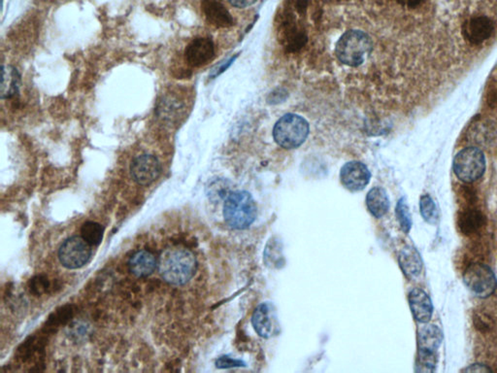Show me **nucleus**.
<instances>
[{
  "label": "nucleus",
  "mask_w": 497,
  "mask_h": 373,
  "mask_svg": "<svg viewBox=\"0 0 497 373\" xmlns=\"http://www.w3.org/2000/svg\"><path fill=\"white\" fill-rule=\"evenodd\" d=\"M157 267L160 276L166 282L183 286L194 278L197 269L194 253L184 247L167 248L160 255Z\"/></svg>",
  "instance_id": "nucleus-1"
},
{
  "label": "nucleus",
  "mask_w": 497,
  "mask_h": 373,
  "mask_svg": "<svg viewBox=\"0 0 497 373\" xmlns=\"http://www.w3.org/2000/svg\"><path fill=\"white\" fill-rule=\"evenodd\" d=\"M373 48L371 37L360 30H348L339 38L335 55L339 62L349 67H359L366 62Z\"/></svg>",
  "instance_id": "nucleus-2"
},
{
  "label": "nucleus",
  "mask_w": 497,
  "mask_h": 373,
  "mask_svg": "<svg viewBox=\"0 0 497 373\" xmlns=\"http://www.w3.org/2000/svg\"><path fill=\"white\" fill-rule=\"evenodd\" d=\"M256 216L258 208L251 194L245 191L228 194L223 204V218L232 229H248L256 221Z\"/></svg>",
  "instance_id": "nucleus-3"
},
{
  "label": "nucleus",
  "mask_w": 497,
  "mask_h": 373,
  "mask_svg": "<svg viewBox=\"0 0 497 373\" xmlns=\"http://www.w3.org/2000/svg\"><path fill=\"white\" fill-rule=\"evenodd\" d=\"M309 131V124L303 117L289 113L281 117L275 124L273 137L280 147L287 150L296 149L306 142Z\"/></svg>",
  "instance_id": "nucleus-4"
},
{
  "label": "nucleus",
  "mask_w": 497,
  "mask_h": 373,
  "mask_svg": "<svg viewBox=\"0 0 497 373\" xmlns=\"http://www.w3.org/2000/svg\"><path fill=\"white\" fill-rule=\"evenodd\" d=\"M453 168L454 174L461 181L470 184L484 175L486 158L482 150L478 148H464L454 157Z\"/></svg>",
  "instance_id": "nucleus-5"
},
{
  "label": "nucleus",
  "mask_w": 497,
  "mask_h": 373,
  "mask_svg": "<svg viewBox=\"0 0 497 373\" xmlns=\"http://www.w3.org/2000/svg\"><path fill=\"white\" fill-rule=\"evenodd\" d=\"M466 287L481 299L491 297L497 288L496 274L487 264L475 262L466 269L463 274Z\"/></svg>",
  "instance_id": "nucleus-6"
},
{
  "label": "nucleus",
  "mask_w": 497,
  "mask_h": 373,
  "mask_svg": "<svg viewBox=\"0 0 497 373\" xmlns=\"http://www.w3.org/2000/svg\"><path fill=\"white\" fill-rule=\"evenodd\" d=\"M91 256V245L82 236H72L67 239L58 250L60 264L68 269L84 267L88 264Z\"/></svg>",
  "instance_id": "nucleus-7"
},
{
  "label": "nucleus",
  "mask_w": 497,
  "mask_h": 373,
  "mask_svg": "<svg viewBox=\"0 0 497 373\" xmlns=\"http://www.w3.org/2000/svg\"><path fill=\"white\" fill-rule=\"evenodd\" d=\"M215 43L209 37H195L188 42L184 51L186 65L190 68H199L208 65L215 58Z\"/></svg>",
  "instance_id": "nucleus-8"
},
{
  "label": "nucleus",
  "mask_w": 497,
  "mask_h": 373,
  "mask_svg": "<svg viewBox=\"0 0 497 373\" xmlns=\"http://www.w3.org/2000/svg\"><path fill=\"white\" fill-rule=\"evenodd\" d=\"M162 172V164L154 155L141 154L131 164V174L141 186H148L157 179Z\"/></svg>",
  "instance_id": "nucleus-9"
},
{
  "label": "nucleus",
  "mask_w": 497,
  "mask_h": 373,
  "mask_svg": "<svg viewBox=\"0 0 497 373\" xmlns=\"http://www.w3.org/2000/svg\"><path fill=\"white\" fill-rule=\"evenodd\" d=\"M371 179V171L364 163L360 161H350L344 164L341 168V183L349 191H362L369 184Z\"/></svg>",
  "instance_id": "nucleus-10"
},
{
  "label": "nucleus",
  "mask_w": 497,
  "mask_h": 373,
  "mask_svg": "<svg viewBox=\"0 0 497 373\" xmlns=\"http://www.w3.org/2000/svg\"><path fill=\"white\" fill-rule=\"evenodd\" d=\"M494 23L487 16H475L466 20L463 25L464 38L473 45H480L492 36Z\"/></svg>",
  "instance_id": "nucleus-11"
},
{
  "label": "nucleus",
  "mask_w": 497,
  "mask_h": 373,
  "mask_svg": "<svg viewBox=\"0 0 497 373\" xmlns=\"http://www.w3.org/2000/svg\"><path fill=\"white\" fill-rule=\"evenodd\" d=\"M201 10L205 20L219 29H227L234 23L223 0H201Z\"/></svg>",
  "instance_id": "nucleus-12"
},
{
  "label": "nucleus",
  "mask_w": 497,
  "mask_h": 373,
  "mask_svg": "<svg viewBox=\"0 0 497 373\" xmlns=\"http://www.w3.org/2000/svg\"><path fill=\"white\" fill-rule=\"evenodd\" d=\"M185 100L177 93H169L162 96L157 108V114L160 119L164 120L168 124H173L178 122L186 114Z\"/></svg>",
  "instance_id": "nucleus-13"
},
{
  "label": "nucleus",
  "mask_w": 497,
  "mask_h": 373,
  "mask_svg": "<svg viewBox=\"0 0 497 373\" xmlns=\"http://www.w3.org/2000/svg\"><path fill=\"white\" fill-rule=\"evenodd\" d=\"M409 304L414 318L418 322H430L433 313L432 302L421 289H414L409 294Z\"/></svg>",
  "instance_id": "nucleus-14"
},
{
  "label": "nucleus",
  "mask_w": 497,
  "mask_h": 373,
  "mask_svg": "<svg viewBox=\"0 0 497 373\" xmlns=\"http://www.w3.org/2000/svg\"><path fill=\"white\" fill-rule=\"evenodd\" d=\"M273 310L269 304H261L254 309L252 324L256 334L263 339H269L274 332Z\"/></svg>",
  "instance_id": "nucleus-15"
},
{
  "label": "nucleus",
  "mask_w": 497,
  "mask_h": 373,
  "mask_svg": "<svg viewBox=\"0 0 497 373\" xmlns=\"http://www.w3.org/2000/svg\"><path fill=\"white\" fill-rule=\"evenodd\" d=\"M157 267L155 256L148 251H138L129 260V269L136 278L150 276Z\"/></svg>",
  "instance_id": "nucleus-16"
},
{
  "label": "nucleus",
  "mask_w": 497,
  "mask_h": 373,
  "mask_svg": "<svg viewBox=\"0 0 497 373\" xmlns=\"http://www.w3.org/2000/svg\"><path fill=\"white\" fill-rule=\"evenodd\" d=\"M486 225V217L481 211L466 208L461 211L458 217L459 231L464 236H472Z\"/></svg>",
  "instance_id": "nucleus-17"
},
{
  "label": "nucleus",
  "mask_w": 497,
  "mask_h": 373,
  "mask_svg": "<svg viewBox=\"0 0 497 373\" xmlns=\"http://www.w3.org/2000/svg\"><path fill=\"white\" fill-rule=\"evenodd\" d=\"M399 266L407 278L414 279L420 275L423 269V260L420 253L412 246H406L400 252Z\"/></svg>",
  "instance_id": "nucleus-18"
},
{
  "label": "nucleus",
  "mask_w": 497,
  "mask_h": 373,
  "mask_svg": "<svg viewBox=\"0 0 497 373\" xmlns=\"http://www.w3.org/2000/svg\"><path fill=\"white\" fill-rule=\"evenodd\" d=\"M443 341V332L437 326L426 325L419 330V351L437 353Z\"/></svg>",
  "instance_id": "nucleus-19"
},
{
  "label": "nucleus",
  "mask_w": 497,
  "mask_h": 373,
  "mask_svg": "<svg viewBox=\"0 0 497 373\" xmlns=\"http://www.w3.org/2000/svg\"><path fill=\"white\" fill-rule=\"evenodd\" d=\"M366 205L369 212L375 218L383 217L390 210V199L385 189L374 187L366 196Z\"/></svg>",
  "instance_id": "nucleus-20"
},
{
  "label": "nucleus",
  "mask_w": 497,
  "mask_h": 373,
  "mask_svg": "<svg viewBox=\"0 0 497 373\" xmlns=\"http://www.w3.org/2000/svg\"><path fill=\"white\" fill-rule=\"evenodd\" d=\"M1 98L2 100L11 98L19 93L20 89L21 76L17 69L10 67H3L2 75Z\"/></svg>",
  "instance_id": "nucleus-21"
},
{
  "label": "nucleus",
  "mask_w": 497,
  "mask_h": 373,
  "mask_svg": "<svg viewBox=\"0 0 497 373\" xmlns=\"http://www.w3.org/2000/svg\"><path fill=\"white\" fill-rule=\"evenodd\" d=\"M103 227L96 222H86L81 227V236L91 246L98 245L102 241Z\"/></svg>",
  "instance_id": "nucleus-22"
},
{
  "label": "nucleus",
  "mask_w": 497,
  "mask_h": 373,
  "mask_svg": "<svg viewBox=\"0 0 497 373\" xmlns=\"http://www.w3.org/2000/svg\"><path fill=\"white\" fill-rule=\"evenodd\" d=\"M421 214L423 220L428 224H437L438 221V211L434 201L428 194L421 196L420 201Z\"/></svg>",
  "instance_id": "nucleus-23"
},
{
  "label": "nucleus",
  "mask_w": 497,
  "mask_h": 373,
  "mask_svg": "<svg viewBox=\"0 0 497 373\" xmlns=\"http://www.w3.org/2000/svg\"><path fill=\"white\" fill-rule=\"evenodd\" d=\"M395 214L399 226L405 234H408L412 227V216L410 213L409 206L407 204L406 199L402 198L398 201Z\"/></svg>",
  "instance_id": "nucleus-24"
},
{
  "label": "nucleus",
  "mask_w": 497,
  "mask_h": 373,
  "mask_svg": "<svg viewBox=\"0 0 497 373\" xmlns=\"http://www.w3.org/2000/svg\"><path fill=\"white\" fill-rule=\"evenodd\" d=\"M437 353L419 351L418 359H417L416 370L417 372L423 373L434 372L435 368H437Z\"/></svg>",
  "instance_id": "nucleus-25"
},
{
  "label": "nucleus",
  "mask_w": 497,
  "mask_h": 373,
  "mask_svg": "<svg viewBox=\"0 0 497 373\" xmlns=\"http://www.w3.org/2000/svg\"><path fill=\"white\" fill-rule=\"evenodd\" d=\"M474 324L476 328L481 330V332H486V330H489V328H491L492 320L491 317L487 316V314L478 313L476 314L474 317Z\"/></svg>",
  "instance_id": "nucleus-26"
},
{
  "label": "nucleus",
  "mask_w": 497,
  "mask_h": 373,
  "mask_svg": "<svg viewBox=\"0 0 497 373\" xmlns=\"http://www.w3.org/2000/svg\"><path fill=\"white\" fill-rule=\"evenodd\" d=\"M217 367L220 368H243L246 363L242 361L234 360L230 357H221L216 363Z\"/></svg>",
  "instance_id": "nucleus-27"
},
{
  "label": "nucleus",
  "mask_w": 497,
  "mask_h": 373,
  "mask_svg": "<svg viewBox=\"0 0 497 373\" xmlns=\"http://www.w3.org/2000/svg\"><path fill=\"white\" fill-rule=\"evenodd\" d=\"M463 372L471 373H486L492 372V368L487 367V365H482V363H474V365H471L470 367L464 368Z\"/></svg>",
  "instance_id": "nucleus-28"
},
{
  "label": "nucleus",
  "mask_w": 497,
  "mask_h": 373,
  "mask_svg": "<svg viewBox=\"0 0 497 373\" xmlns=\"http://www.w3.org/2000/svg\"><path fill=\"white\" fill-rule=\"evenodd\" d=\"M425 1L426 0H397V3H399L400 5L410 9L421 6Z\"/></svg>",
  "instance_id": "nucleus-29"
},
{
  "label": "nucleus",
  "mask_w": 497,
  "mask_h": 373,
  "mask_svg": "<svg viewBox=\"0 0 497 373\" xmlns=\"http://www.w3.org/2000/svg\"><path fill=\"white\" fill-rule=\"evenodd\" d=\"M228 1L232 6L237 7V8H247L256 3V0H228Z\"/></svg>",
  "instance_id": "nucleus-30"
},
{
  "label": "nucleus",
  "mask_w": 497,
  "mask_h": 373,
  "mask_svg": "<svg viewBox=\"0 0 497 373\" xmlns=\"http://www.w3.org/2000/svg\"><path fill=\"white\" fill-rule=\"evenodd\" d=\"M487 103H489V106L497 110V89L489 91V95H487Z\"/></svg>",
  "instance_id": "nucleus-31"
},
{
  "label": "nucleus",
  "mask_w": 497,
  "mask_h": 373,
  "mask_svg": "<svg viewBox=\"0 0 497 373\" xmlns=\"http://www.w3.org/2000/svg\"><path fill=\"white\" fill-rule=\"evenodd\" d=\"M46 286V282H44L41 278H37L34 279V284H32V290L36 291L37 293L42 292Z\"/></svg>",
  "instance_id": "nucleus-32"
}]
</instances>
